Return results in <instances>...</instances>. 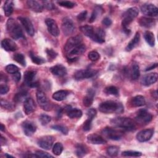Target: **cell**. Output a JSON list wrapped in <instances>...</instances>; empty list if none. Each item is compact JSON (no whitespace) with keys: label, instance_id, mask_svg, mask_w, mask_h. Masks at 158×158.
Returning a JSON list of instances; mask_svg holds the SVG:
<instances>
[{"label":"cell","instance_id":"cell-1","mask_svg":"<svg viewBox=\"0 0 158 158\" xmlns=\"http://www.w3.org/2000/svg\"><path fill=\"white\" fill-rule=\"evenodd\" d=\"M139 10L136 7H133L128 9L123 14V19L122 21V25L124 32L126 34H129L130 30L128 28L129 25L138 15Z\"/></svg>","mask_w":158,"mask_h":158},{"label":"cell","instance_id":"cell-2","mask_svg":"<svg viewBox=\"0 0 158 158\" xmlns=\"http://www.w3.org/2000/svg\"><path fill=\"white\" fill-rule=\"evenodd\" d=\"M100 112L105 114H110L113 112L121 113L123 111V107L120 103H117L112 101H107L100 104L99 106Z\"/></svg>","mask_w":158,"mask_h":158},{"label":"cell","instance_id":"cell-3","mask_svg":"<svg viewBox=\"0 0 158 158\" xmlns=\"http://www.w3.org/2000/svg\"><path fill=\"white\" fill-rule=\"evenodd\" d=\"M7 30L9 35L14 40L23 38V34L20 26L12 18L7 20L6 23Z\"/></svg>","mask_w":158,"mask_h":158},{"label":"cell","instance_id":"cell-4","mask_svg":"<svg viewBox=\"0 0 158 158\" xmlns=\"http://www.w3.org/2000/svg\"><path fill=\"white\" fill-rule=\"evenodd\" d=\"M110 123L118 128H123L127 130H132L135 128L134 121L127 117H116L110 120Z\"/></svg>","mask_w":158,"mask_h":158},{"label":"cell","instance_id":"cell-5","mask_svg":"<svg viewBox=\"0 0 158 158\" xmlns=\"http://www.w3.org/2000/svg\"><path fill=\"white\" fill-rule=\"evenodd\" d=\"M102 133L106 138L112 140L120 139L123 136V132L114 128L106 127L102 131Z\"/></svg>","mask_w":158,"mask_h":158},{"label":"cell","instance_id":"cell-6","mask_svg":"<svg viewBox=\"0 0 158 158\" xmlns=\"http://www.w3.org/2000/svg\"><path fill=\"white\" fill-rule=\"evenodd\" d=\"M62 30L65 36L72 35L75 31V27L73 21L69 17H65L62 22Z\"/></svg>","mask_w":158,"mask_h":158},{"label":"cell","instance_id":"cell-7","mask_svg":"<svg viewBox=\"0 0 158 158\" xmlns=\"http://www.w3.org/2000/svg\"><path fill=\"white\" fill-rule=\"evenodd\" d=\"M36 97L38 104L43 110L48 111L51 109V104L44 92L38 90L36 93Z\"/></svg>","mask_w":158,"mask_h":158},{"label":"cell","instance_id":"cell-8","mask_svg":"<svg viewBox=\"0 0 158 158\" xmlns=\"http://www.w3.org/2000/svg\"><path fill=\"white\" fill-rule=\"evenodd\" d=\"M152 115L146 109H140L138 110L135 120L140 124H147L152 120Z\"/></svg>","mask_w":158,"mask_h":158},{"label":"cell","instance_id":"cell-9","mask_svg":"<svg viewBox=\"0 0 158 158\" xmlns=\"http://www.w3.org/2000/svg\"><path fill=\"white\" fill-rule=\"evenodd\" d=\"M36 73L33 70L27 71L24 74V82L28 86L33 88L39 86V83L36 79Z\"/></svg>","mask_w":158,"mask_h":158},{"label":"cell","instance_id":"cell-10","mask_svg":"<svg viewBox=\"0 0 158 158\" xmlns=\"http://www.w3.org/2000/svg\"><path fill=\"white\" fill-rule=\"evenodd\" d=\"M82 43V37L80 35H77L75 36H72L69 38L67 40L65 46H64V51L65 53L69 52L72 49L77 46L78 45Z\"/></svg>","mask_w":158,"mask_h":158},{"label":"cell","instance_id":"cell-11","mask_svg":"<svg viewBox=\"0 0 158 158\" xmlns=\"http://www.w3.org/2000/svg\"><path fill=\"white\" fill-rule=\"evenodd\" d=\"M98 73V71L93 69L80 70L74 73V78L77 80H80L85 78H91Z\"/></svg>","mask_w":158,"mask_h":158},{"label":"cell","instance_id":"cell-12","mask_svg":"<svg viewBox=\"0 0 158 158\" xmlns=\"http://www.w3.org/2000/svg\"><path fill=\"white\" fill-rule=\"evenodd\" d=\"M54 141V137L52 136L48 135L40 138L38 140L37 144L40 148L46 150H49L51 148Z\"/></svg>","mask_w":158,"mask_h":158},{"label":"cell","instance_id":"cell-13","mask_svg":"<svg viewBox=\"0 0 158 158\" xmlns=\"http://www.w3.org/2000/svg\"><path fill=\"white\" fill-rule=\"evenodd\" d=\"M45 23L49 33L54 37H57L59 35L60 31L56 21L52 19L48 18L46 19Z\"/></svg>","mask_w":158,"mask_h":158},{"label":"cell","instance_id":"cell-14","mask_svg":"<svg viewBox=\"0 0 158 158\" xmlns=\"http://www.w3.org/2000/svg\"><path fill=\"white\" fill-rule=\"evenodd\" d=\"M141 12L148 16L156 17L158 14L157 7L152 4H146L141 7Z\"/></svg>","mask_w":158,"mask_h":158},{"label":"cell","instance_id":"cell-15","mask_svg":"<svg viewBox=\"0 0 158 158\" xmlns=\"http://www.w3.org/2000/svg\"><path fill=\"white\" fill-rule=\"evenodd\" d=\"M18 19L20 21L28 35L33 36L35 34V29L31 20L29 19L24 17H19Z\"/></svg>","mask_w":158,"mask_h":158},{"label":"cell","instance_id":"cell-16","mask_svg":"<svg viewBox=\"0 0 158 158\" xmlns=\"http://www.w3.org/2000/svg\"><path fill=\"white\" fill-rule=\"evenodd\" d=\"M153 133L154 130L152 129L143 130L137 133L136 139L139 142H145L151 138Z\"/></svg>","mask_w":158,"mask_h":158},{"label":"cell","instance_id":"cell-17","mask_svg":"<svg viewBox=\"0 0 158 158\" xmlns=\"http://www.w3.org/2000/svg\"><path fill=\"white\" fill-rule=\"evenodd\" d=\"M157 78H158V75L157 73H155V72L150 73L143 76V77L141 79V83L143 85L148 86L156 83L157 80Z\"/></svg>","mask_w":158,"mask_h":158},{"label":"cell","instance_id":"cell-18","mask_svg":"<svg viewBox=\"0 0 158 158\" xmlns=\"http://www.w3.org/2000/svg\"><path fill=\"white\" fill-rule=\"evenodd\" d=\"M22 126L25 135L28 136H31L33 135L36 130V125L30 121L26 120L23 122Z\"/></svg>","mask_w":158,"mask_h":158},{"label":"cell","instance_id":"cell-19","mask_svg":"<svg viewBox=\"0 0 158 158\" xmlns=\"http://www.w3.org/2000/svg\"><path fill=\"white\" fill-rule=\"evenodd\" d=\"M1 46L7 51H15L17 49V46L15 43L9 38H6L2 40Z\"/></svg>","mask_w":158,"mask_h":158},{"label":"cell","instance_id":"cell-20","mask_svg":"<svg viewBox=\"0 0 158 158\" xmlns=\"http://www.w3.org/2000/svg\"><path fill=\"white\" fill-rule=\"evenodd\" d=\"M36 108V105L33 99L31 98H27L24 101L23 110L27 115H29L34 112Z\"/></svg>","mask_w":158,"mask_h":158},{"label":"cell","instance_id":"cell-21","mask_svg":"<svg viewBox=\"0 0 158 158\" xmlns=\"http://www.w3.org/2000/svg\"><path fill=\"white\" fill-rule=\"evenodd\" d=\"M50 71L54 75L58 77H63L67 74L66 68L61 64H57L51 67Z\"/></svg>","mask_w":158,"mask_h":158},{"label":"cell","instance_id":"cell-22","mask_svg":"<svg viewBox=\"0 0 158 158\" xmlns=\"http://www.w3.org/2000/svg\"><path fill=\"white\" fill-rule=\"evenodd\" d=\"M88 141L93 144H102L106 143V139L101 135L97 134H91L87 136Z\"/></svg>","mask_w":158,"mask_h":158},{"label":"cell","instance_id":"cell-23","mask_svg":"<svg viewBox=\"0 0 158 158\" xmlns=\"http://www.w3.org/2000/svg\"><path fill=\"white\" fill-rule=\"evenodd\" d=\"M27 4L28 7L35 12H41L43 10V6L40 2L36 1L28 0L27 1Z\"/></svg>","mask_w":158,"mask_h":158},{"label":"cell","instance_id":"cell-24","mask_svg":"<svg viewBox=\"0 0 158 158\" xmlns=\"http://www.w3.org/2000/svg\"><path fill=\"white\" fill-rule=\"evenodd\" d=\"M94 96V91L92 89H89L87 92V94L83 99V104L85 107H89L93 102V98Z\"/></svg>","mask_w":158,"mask_h":158},{"label":"cell","instance_id":"cell-25","mask_svg":"<svg viewBox=\"0 0 158 158\" xmlns=\"http://www.w3.org/2000/svg\"><path fill=\"white\" fill-rule=\"evenodd\" d=\"M80 31L84 34L85 36L90 38L91 40L93 39L95 34V30L94 28L90 25H84L80 27Z\"/></svg>","mask_w":158,"mask_h":158},{"label":"cell","instance_id":"cell-26","mask_svg":"<svg viewBox=\"0 0 158 158\" xmlns=\"http://www.w3.org/2000/svg\"><path fill=\"white\" fill-rule=\"evenodd\" d=\"M139 23L141 27L150 28L153 27L156 24V21L152 18L142 17L139 20Z\"/></svg>","mask_w":158,"mask_h":158},{"label":"cell","instance_id":"cell-27","mask_svg":"<svg viewBox=\"0 0 158 158\" xmlns=\"http://www.w3.org/2000/svg\"><path fill=\"white\" fill-rule=\"evenodd\" d=\"M140 40V35L139 32H136L135 33V36L133 38V39L128 43L127 47L125 48V49L127 51H131L134 48H135L139 43Z\"/></svg>","mask_w":158,"mask_h":158},{"label":"cell","instance_id":"cell-28","mask_svg":"<svg viewBox=\"0 0 158 158\" xmlns=\"http://www.w3.org/2000/svg\"><path fill=\"white\" fill-rule=\"evenodd\" d=\"M105 31L102 29L97 28L96 30H95V34L93 41L98 43H104L105 41Z\"/></svg>","mask_w":158,"mask_h":158},{"label":"cell","instance_id":"cell-29","mask_svg":"<svg viewBox=\"0 0 158 158\" xmlns=\"http://www.w3.org/2000/svg\"><path fill=\"white\" fill-rule=\"evenodd\" d=\"M69 94V92L66 90H59L53 93L52 97L57 101H62L65 99Z\"/></svg>","mask_w":158,"mask_h":158},{"label":"cell","instance_id":"cell-30","mask_svg":"<svg viewBox=\"0 0 158 158\" xmlns=\"http://www.w3.org/2000/svg\"><path fill=\"white\" fill-rule=\"evenodd\" d=\"M146 104V100L143 96L137 95L131 99V104L133 107L143 106Z\"/></svg>","mask_w":158,"mask_h":158},{"label":"cell","instance_id":"cell-31","mask_svg":"<svg viewBox=\"0 0 158 158\" xmlns=\"http://www.w3.org/2000/svg\"><path fill=\"white\" fill-rule=\"evenodd\" d=\"M67 114L71 118H80L82 115V112L80 109L77 108H69L67 109Z\"/></svg>","mask_w":158,"mask_h":158},{"label":"cell","instance_id":"cell-32","mask_svg":"<svg viewBox=\"0 0 158 158\" xmlns=\"http://www.w3.org/2000/svg\"><path fill=\"white\" fill-rule=\"evenodd\" d=\"M13 1L9 0V1H6L3 6V9H4V12L6 16L9 17L10 16L12 12H13Z\"/></svg>","mask_w":158,"mask_h":158},{"label":"cell","instance_id":"cell-33","mask_svg":"<svg viewBox=\"0 0 158 158\" xmlns=\"http://www.w3.org/2000/svg\"><path fill=\"white\" fill-rule=\"evenodd\" d=\"M144 39L146 43L150 46H154L155 44V38L152 32L150 31H146L144 35Z\"/></svg>","mask_w":158,"mask_h":158},{"label":"cell","instance_id":"cell-34","mask_svg":"<svg viewBox=\"0 0 158 158\" xmlns=\"http://www.w3.org/2000/svg\"><path fill=\"white\" fill-rule=\"evenodd\" d=\"M131 78L133 80H137L139 77L140 72H139V67L137 63L135 62L131 66Z\"/></svg>","mask_w":158,"mask_h":158},{"label":"cell","instance_id":"cell-35","mask_svg":"<svg viewBox=\"0 0 158 158\" xmlns=\"http://www.w3.org/2000/svg\"><path fill=\"white\" fill-rule=\"evenodd\" d=\"M75 152L78 157H83L86 154L87 151L83 145H82L81 144H78L76 146Z\"/></svg>","mask_w":158,"mask_h":158},{"label":"cell","instance_id":"cell-36","mask_svg":"<svg viewBox=\"0 0 158 158\" xmlns=\"http://www.w3.org/2000/svg\"><path fill=\"white\" fill-rule=\"evenodd\" d=\"M27 92L25 91H22L17 93L14 96V100L16 102H21L23 100H24V101H25V99H27Z\"/></svg>","mask_w":158,"mask_h":158},{"label":"cell","instance_id":"cell-37","mask_svg":"<svg viewBox=\"0 0 158 158\" xmlns=\"http://www.w3.org/2000/svg\"><path fill=\"white\" fill-rule=\"evenodd\" d=\"M107 154L110 156V157H115L117 156L118 151H119V148L116 146H111L107 148Z\"/></svg>","mask_w":158,"mask_h":158},{"label":"cell","instance_id":"cell-38","mask_svg":"<svg viewBox=\"0 0 158 158\" xmlns=\"http://www.w3.org/2000/svg\"><path fill=\"white\" fill-rule=\"evenodd\" d=\"M14 60H15L19 64H21L22 66L26 65V62L25 60V57L22 54L20 53H16L13 56Z\"/></svg>","mask_w":158,"mask_h":158},{"label":"cell","instance_id":"cell-39","mask_svg":"<svg viewBox=\"0 0 158 158\" xmlns=\"http://www.w3.org/2000/svg\"><path fill=\"white\" fill-rule=\"evenodd\" d=\"M30 57H31V59L32 62H33V63L37 64V65H41V64H43L44 62H45V60H44L43 58H41V57H39V56H36V55H35L33 52H31V51L30 52Z\"/></svg>","mask_w":158,"mask_h":158},{"label":"cell","instance_id":"cell-40","mask_svg":"<svg viewBox=\"0 0 158 158\" xmlns=\"http://www.w3.org/2000/svg\"><path fill=\"white\" fill-rule=\"evenodd\" d=\"M122 155L124 157H139L142 155L141 152L135 151H125L122 152Z\"/></svg>","mask_w":158,"mask_h":158},{"label":"cell","instance_id":"cell-41","mask_svg":"<svg viewBox=\"0 0 158 158\" xmlns=\"http://www.w3.org/2000/svg\"><path fill=\"white\" fill-rule=\"evenodd\" d=\"M63 151V146L60 143H56L52 147V152L56 156H59Z\"/></svg>","mask_w":158,"mask_h":158},{"label":"cell","instance_id":"cell-42","mask_svg":"<svg viewBox=\"0 0 158 158\" xmlns=\"http://www.w3.org/2000/svg\"><path fill=\"white\" fill-rule=\"evenodd\" d=\"M102 8H101V7H99V6H96V7L94 8V10L93 11V12H92V14H91V17H90V18H89V22L90 23L93 22L95 20V19H96V17H98V14H100V12L102 11Z\"/></svg>","mask_w":158,"mask_h":158},{"label":"cell","instance_id":"cell-43","mask_svg":"<svg viewBox=\"0 0 158 158\" xmlns=\"http://www.w3.org/2000/svg\"><path fill=\"white\" fill-rule=\"evenodd\" d=\"M104 91L106 94H111V95L117 96L118 94V89L114 86H108V87L106 88Z\"/></svg>","mask_w":158,"mask_h":158},{"label":"cell","instance_id":"cell-44","mask_svg":"<svg viewBox=\"0 0 158 158\" xmlns=\"http://www.w3.org/2000/svg\"><path fill=\"white\" fill-rule=\"evenodd\" d=\"M51 128L53 130L59 131L60 132H61L62 134L64 135H67L68 133V129L66 127L64 126V125H52L51 127Z\"/></svg>","mask_w":158,"mask_h":158},{"label":"cell","instance_id":"cell-45","mask_svg":"<svg viewBox=\"0 0 158 158\" xmlns=\"http://www.w3.org/2000/svg\"><path fill=\"white\" fill-rule=\"evenodd\" d=\"M39 120L41 125H46L51 122V117L49 115L46 114H41L39 117Z\"/></svg>","mask_w":158,"mask_h":158},{"label":"cell","instance_id":"cell-46","mask_svg":"<svg viewBox=\"0 0 158 158\" xmlns=\"http://www.w3.org/2000/svg\"><path fill=\"white\" fill-rule=\"evenodd\" d=\"M57 3L60 6L64 7L68 9H71L75 6V3L73 2L69 1H57Z\"/></svg>","mask_w":158,"mask_h":158},{"label":"cell","instance_id":"cell-47","mask_svg":"<svg viewBox=\"0 0 158 158\" xmlns=\"http://www.w3.org/2000/svg\"><path fill=\"white\" fill-rule=\"evenodd\" d=\"M6 70L11 74H14L17 72H19V67L14 64H9L6 67Z\"/></svg>","mask_w":158,"mask_h":158},{"label":"cell","instance_id":"cell-48","mask_svg":"<svg viewBox=\"0 0 158 158\" xmlns=\"http://www.w3.org/2000/svg\"><path fill=\"white\" fill-rule=\"evenodd\" d=\"M88 57L89 60H91L92 61H96L99 59L100 56H99V54L97 51H91L88 53Z\"/></svg>","mask_w":158,"mask_h":158},{"label":"cell","instance_id":"cell-49","mask_svg":"<svg viewBox=\"0 0 158 158\" xmlns=\"http://www.w3.org/2000/svg\"><path fill=\"white\" fill-rule=\"evenodd\" d=\"M1 106L2 107H3L6 109H8V110H10L14 108V106L12 103H10V102H9L6 100L2 99H1Z\"/></svg>","mask_w":158,"mask_h":158},{"label":"cell","instance_id":"cell-50","mask_svg":"<svg viewBox=\"0 0 158 158\" xmlns=\"http://www.w3.org/2000/svg\"><path fill=\"white\" fill-rule=\"evenodd\" d=\"M43 7L46 8L48 10H52L55 8L54 4L51 1H42Z\"/></svg>","mask_w":158,"mask_h":158},{"label":"cell","instance_id":"cell-51","mask_svg":"<svg viewBox=\"0 0 158 158\" xmlns=\"http://www.w3.org/2000/svg\"><path fill=\"white\" fill-rule=\"evenodd\" d=\"M35 154L38 156V157H51L52 158L53 156L49 154V153L43 151H36L35 152Z\"/></svg>","mask_w":158,"mask_h":158},{"label":"cell","instance_id":"cell-52","mask_svg":"<svg viewBox=\"0 0 158 158\" xmlns=\"http://www.w3.org/2000/svg\"><path fill=\"white\" fill-rule=\"evenodd\" d=\"M91 119L88 118L84 123H83V129L84 131H87L90 130L91 128V122H92Z\"/></svg>","mask_w":158,"mask_h":158},{"label":"cell","instance_id":"cell-53","mask_svg":"<svg viewBox=\"0 0 158 158\" xmlns=\"http://www.w3.org/2000/svg\"><path fill=\"white\" fill-rule=\"evenodd\" d=\"M96 110L95 109L93 108H91L89 109L88 111H87V116H88V118L93 120V118L95 117V116L96 115Z\"/></svg>","mask_w":158,"mask_h":158},{"label":"cell","instance_id":"cell-54","mask_svg":"<svg viewBox=\"0 0 158 158\" xmlns=\"http://www.w3.org/2000/svg\"><path fill=\"white\" fill-rule=\"evenodd\" d=\"M46 52V54H47V56H48V58L51 59H54L57 55V54L54 50H52V49H47Z\"/></svg>","mask_w":158,"mask_h":158},{"label":"cell","instance_id":"cell-55","mask_svg":"<svg viewBox=\"0 0 158 158\" xmlns=\"http://www.w3.org/2000/svg\"><path fill=\"white\" fill-rule=\"evenodd\" d=\"M86 16H87V11L83 10L77 15V19L80 22H82L86 19Z\"/></svg>","mask_w":158,"mask_h":158},{"label":"cell","instance_id":"cell-56","mask_svg":"<svg viewBox=\"0 0 158 158\" xmlns=\"http://www.w3.org/2000/svg\"><path fill=\"white\" fill-rule=\"evenodd\" d=\"M9 90V87L6 84H1L0 85V94L3 95L6 94Z\"/></svg>","mask_w":158,"mask_h":158},{"label":"cell","instance_id":"cell-57","mask_svg":"<svg viewBox=\"0 0 158 158\" xmlns=\"http://www.w3.org/2000/svg\"><path fill=\"white\" fill-rule=\"evenodd\" d=\"M102 23L104 26H105L106 27H109V26H110V25L112 24V20L109 18V17H105L102 21Z\"/></svg>","mask_w":158,"mask_h":158},{"label":"cell","instance_id":"cell-58","mask_svg":"<svg viewBox=\"0 0 158 158\" xmlns=\"http://www.w3.org/2000/svg\"><path fill=\"white\" fill-rule=\"evenodd\" d=\"M12 78L15 82H18L19 81H20V80L21 78L20 73L19 72H17L12 74Z\"/></svg>","mask_w":158,"mask_h":158},{"label":"cell","instance_id":"cell-59","mask_svg":"<svg viewBox=\"0 0 158 158\" xmlns=\"http://www.w3.org/2000/svg\"><path fill=\"white\" fill-rule=\"evenodd\" d=\"M157 63L153 64H152L151 65H150V66L148 67L147 68H146V69H145V71L151 70H152V69H154V68L157 67Z\"/></svg>","mask_w":158,"mask_h":158},{"label":"cell","instance_id":"cell-60","mask_svg":"<svg viewBox=\"0 0 158 158\" xmlns=\"http://www.w3.org/2000/svg\"><path fill=\"white\" fill-rule=\"evenodd\" d=\"M0 126H1V127H0V130H1V131H4V130H5V126H4V125H3V124H2V123H1Z\"/></svg>","mask_w":158,"mask_h":158},{"label":"cell","instance_id":"cell-61","mask_svg":"<svg viewBox=\"0 0 158 158\" xmlns=\"http://www.w3.org/2000/svg\"><path fill=\"white\" fill-rule=\"evenodd\" d=\"M5 156H6V157H14L12 156L9 155V154H5Z\"/></svg>","mask_w":158,"mask_h":158}]
</instances>
